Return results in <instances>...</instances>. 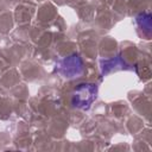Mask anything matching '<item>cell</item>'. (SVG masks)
<instances>
[{
    "instance_id": "7a4b0ae2",
    "label": "cell",
    "mask_w": 152,
    "mask_h": 152,
    "mask_svg": "<svg viewBox=\"0 0 152 152\" xmlns=\"http://www.w3.org/2000/svg\"><path fill=\"white\" fill-rule=\"evenodd\" d=\"M56 71L66 78L77 77L83 72V62L78 55H71L64 57L57 62Z\"/></svg>"
},
{
    "instance_id": "6da1fadb",
    "label": "cell",
    "mask_w": 152,
    "mask_h": 152,
    "mask_svg": "<svg viewBox=\"0 0 152 152\" xmlns=\"http://www.w3.org/2000/svg\"><path fill=\"white\" fill-rule=\"evenodd\" d=\"M97 96V86L91 83L80 84L72 94V104L80 109H89L91 103L96 100Z\"/></svg>"
}]
</instances>
